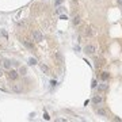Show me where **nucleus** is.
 <instances>
[{"label": "nucleus", "mask_w": 122, "mask_h": 122, "mask_svg": "<svg viewBox=\"0 0 122 122\" xmlns=\"http://www.w3.org/2000/svg\"><path fill=\"white\" fill-rule=\"evenodd\" d=\"M42 39H44V35H42V33H41L39 30L33 31V41H35V42H41Z\"/></svg>", "instance_id": "f257e3e1"}, {"label": "nucleus", "mask_w": 122, "mask_h": 122, "mask_svg": "<svg viewBox=\"0 0 122 122\" xmlns=\"http://www.w3.org/2000/svg\"><path fill=\"white\" fill-rule=\"evenodd\" d=\"M84 50H85L87 54H94L95 53V46L94 45H87V46L84 48Z\"/></svg>", "instance_id": "f03ea898"}, {"label": "nucleus", "mask_w": 122, "mask_h": 122, "mask_svg": "<svg viewBox=\"0 0 122 122\" xmlns=\"http://www.w3.org/2000/svg\"><path fill=\"white\" fill-rule=\"evenodd\" d=\"M95 113L100 117H107V111H106L105 109H100V107H96V109H95Z\"/></svg>", "instance_id": "7ed1b4c3"}, {"label": "nucleus", "mask_w": 122, "mask_h": 122, "mask_svg": "<svg viewBox=\"0 0 122 122\" xmlns=\"http://www.w3.org/2000/svg\"><path fill=\"white\" fill-rule=\"evenodd\" d=\"M18 76H19V73H18L16 71H14V69H11V71L8 72V77L11 79V80H16Z\"/></svg>", "instance_id": "20e7f679"}, {"label": "nucleus", "mask_w": 122, "mask_h": 122, "mask_svg": "<svg viewBox=\"0 0 122 122\" xmlns=\"http://www.w3.org/2000/svg\"><path fill=\"white\" fill-rule=\"evenodd\" d=\"M11 89L14 92H16V94H20V92H22V87H20L19 84H11Z\"/></svg>", "instance_id": "39448f33"}, {"label": "nucleus", "mask_w": 122, "mask_h": 122, "mask_svg": "<svg viewBox=\"0 0 122 122\" xmlns=\"http://www.w3.org/2000/svg\"><path fill=\"white\" fill-rule=\"evenodd\" d=\"M103 102V98L100 96V95H95L94 98H92V103H95V105H98V103H102Z\"/></svg>", "instance_id": "423d86ee"}, {"label": "nucleus", "mask_w": 122, "mask_h": 122, "mask_svg": "<svg viewBox=\"0 0 122 122\" xmlns=\"http://www.w3.org/2000/svg\"><path fill=\"white\" fill-rule=\"evenodd\" d=\"M39 68H41V71H42L44 73H49V67H48L46 64H41Z\"/></svg>", "instance_id": "0eeeda50"}, {"label": "nucleus", "mask_w": 122, "mask_h": 122, "mask_svg": "<svg viewBox=\"0 0 122 122\" xmlns=\"http://www.w3.org/2000/svg\"><path fill=\"white\" fill-rule=\"evenodd\" d=\"M19 75L26 76V75H27V68H26V67H20V69H19Z\"/></svg>", "instance_id": "6e6552de"}, {"label": "nucleus", "mask_w": 122, "mask_h": 122, "mask_svg": "<svg viewBox=\"0 0 122 122\" xmlns=\"http://www.w3.org/2000/svg\"><path fill=\"white\" fill-rule=\"evenodd\" d=\"M3 65H4L6 69H10V68H11V61H10V60H4V61H3Z\"/></svg>", "instance_id": "1a4fd4ad"}, {"label": "nucleus", "mask_w": 122, "mask_h": 122, "mask_svg": "<svg viewBox=\"0 0 122 122\" xmlns=\"http://www.w3.org/2000/svg\"><path fill=\"white\" fill-rule=\"evenodd\" d=\"M109 88V85H107V84H99V85H98V89H99V91H106V89Z\"/></svg>", "instance_id": "9d476101"}, {"label": "nucleus", "mask_w": 122, "mask_h": 122, "mask_svg": "<svg viewBox=\"0 0 122 122\" xmlns=\"http://www.w3.org/2000/svg\"><path fill=\"white\" fill-rule=\"evenodd\" d=\"M23 45H24L26 48H30V49L33 48V42H30L28 39H24V41H23Z\"/></svg>", "instance_id": "9b49d317"}, {"label": "nucleus", "mask_w": 122, "mask_h": 122, "mask_svg": "<svg viewBox=\"0 0 122 122\" xmlns=\"http://www.w3.org/2000/svg\"><path fill=\"white\" fill-rule=\"evenodd\" d=\"M72 22H73V24H75V26H79V24L81 23V20H80V18H79V16H75Z\"/></svg>", "instance_id": "f8f14e48"}, {"label": "nucleus", "mask_w": 122, "mask_h": 122, "mask_svg": "<svg viewBox=\"0 0 122 122\" xmlns=\"http://www.w3.org/2000/svg\"><path fill=\"white\" fill-rule=\"evenodd\" d=\"M100 79H102L103 81L109 80V73H107V72H102V75H100Z\"/></svg>", "instance_id": "ddd939ff"}, {"label": "nucleus", "mask_w": 122, "mask_h": 122, "mask_svg": "<svg viewBox=\"0 0 122 122\" xmlns=\"http://www.w3.org/2000/svg\"><path fill=\"white\" fill-rule=\"evenodd\" d=\"M35 64H37V58H34V57L28 58V65H35Z\"/></svg>", "instance_id": "4468645a"}, {"label": "nucleus", "mask_w": 122, "mask_h": 122, "mask_svg": "<svg viewBox=\"0 0 122 122\" xmlns=\"http://www.w3.org/2000/svg\"><path fill=\"white\" fill-rule=\"evenodd\" d=\"M62 12H64V7H58V8L56 10V14H57V15H61Z\"/></svg>", "instance_id": "2eb2a0df"}, {"label": "nucleus", "mask_w": 122, "mask_h": 122, "mask_svg": "<svg viewBox=\"0 0 122 122\" xmlns=\"http://www.w3.org/2000/svg\"><path fill=\"white\" fill-rule=\"evenodd\" d=\"M0 34H1V35H3V37H4V38H8V34H7V31L6 30H0Z\"/></svg>", "instance_id": "dca6fc26"}, {"label": "nucleus", "mask_w": 122, "mask_h": 122, "mask_svg": "<svg viewBox=\"0 0 122 122\" xmlns=\"http://www.w3.org/2000/svg\"><path fill=\"white\" fill-rule=\"evenodd\" d=\"M85 35H92V31H91V28H85Z\"/></svg>", "instance_id": "f3484780"}, {"label": "nucleus", "mask_w": 122, "mask_h": 122, "mask_svg": "<svg viewBox=\"0 0 122 122\" xmlns=\"http://www.w3.org/2000/svg\"><path fill=\"white\" fill-rule=\"evenodd\" d=\"M44 118L46 119V121H49V119H50V117L48 115V113H44Z\"/></svg>", "instance_id": "a211bd4d"}, {"label": "nucleus", "mask_w": 122, "mask_h": 122, "mask_svg": "<svg viewBox=\"0 0 122 122\" xmlns=\"http://www.w3.org/2000/svg\"><path fill=\"white\" fill-rule=\"evenodd\" d=\"M91 85H92V88H95V87L98 85V83H96V80H92V84H91Z\"/></svg>", "instance_id": "6ab92c4d"}, {"label": "nucleus", "mask_w": 122, "mask_h": 122, "mask_svg": "<svg viewBox=\"0 0 122 122\" xmlns=\"http://www.w3.org/2000/svg\"><path fill=\"white\" fill-rule=\"evenodd\" d=\"M64 0H56V6H58V4H61Z\"/></svg>", "instance_id": "aec40b11"}, {"label": "nucleus", "mask_w": 122, "mask_h": 122, "mask_svg": "<svg viewBox=\"0 0 122 122\" xmlns=\"http://www.w3.org/2000/svg\"><path fill=\"white\" fill-rule=\"evenodd\" d=\"M60 19H62V20H65V19H68V18H67V15H61V16H60Z\"/></svg>", "instance_id": "412c9836"}, {"label": "nucleus", "mask_w": 122, "mask_h": 122, "mask_svg": "<svg viewBox=\"0 0 122 122\" xmlns=\"http://www.w3.org/2000/svg\"><path fill=\"white\" fill-rule=\"evenodd\" d=\"M50 84H52V87H54V85H56V80H52V81H50Z\"/></svg>", "instance_id": "4be33fe9"}, {"label": "nucleus", "mask_w": 122, "mask_h": 122, "mask_svg": "<svg viewBox=\"0 0 122 122\" xmlns=\"http://www.w3.org/2000/svg\"><path fill=\"white\" fill-rule=\"evenodd\" d=\"M118 4H119V6H122V0H118Z\"/></svg>", "instance_id": "5701e85b"}, {"label": "nucleus", "mask_w": 122, "mask_h": 122, "mask_svg": "<svg viewBox=\"0 0 122 122\" xmlns=\"http://www.w3.org/2000/svg\"><path fill=\"white\" fill-rule=\"evenodd\" d=\"M1 75H3V71H1V69H0V76H1Z\"/></svg>", "instance_id": "b1692460"}]
</instances>
